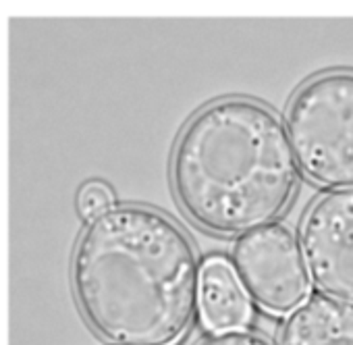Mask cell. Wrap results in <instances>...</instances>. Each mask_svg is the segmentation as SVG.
<instances>
[{
  "label": "cell",
  "mask_w": 353,
  "mask_h": 345,
  "mask_svg": "<svg viewBox=\"0 0 353 345\" xmlns=\"http://www.w3.org/2000/svg\"><path fill=\"white\" fill-rule=\"evenodd\" d=\"M71 281L110 345H179L198 314L200 262L185 231L145 206H112L81 233Z\"/></svg>",
  "instance_id": "1"
},
{
  "label": "cell",
  "mask_w": 353,
  "mask_h": 345,
  "mask_svg": "<svg viewBox=\"0 0 353 345\" xmlns=\"http://www.w3.org/2000/svg\"><path fill=\"white\" fill-rule=\"evenodd\" d=\"M172 190L204 231L245 235L291 204L299 170L279 117L250 98H221L196 112L172 152Z\"/></svg>",
  "instance_id": "2"
},
{
  "label": "cell",
  "mask_w": 353,
  "mask_h": 345,
  "mask_svg": "<svg viewBox=\"0 0 353 345\" xmlns=\"http://www.w3.org/2000/svg\"><path fill=\"white\" fill-rule=\"evenodd\" d=\"M287 137L297 166L318 186L353 188V73L307 81L291 100Z\"/></svg>",
  "instance_id": "3"
},
{
  "label": "cell",
  "mask_w": 353,
  "mask_h": 345,
  "mask_svg": "<svg viewBox=\"0 0 353 345\" xmlns=\"http://www.w3.org/2000/svg\"><path fill=\"white\" fill-rule=\"evenodd\" d=\"M233 270L264 312L283 316L312 293L301 246L283 225H266L241 235L233 246Z\"/></svg>",
  "instance_id": "4"
},
{
  "label": "cell",
  "mask_w": 353,
  "mask_h": 345,
  "mask_svg": "<svg viewBox=\"0 0 353 345\" xmlns=\"http://www.w3.org/2000/svg\"><path fill=\"white\" fill-rule=\"evenodd\" d=\"M301 254L322 293L353 304V188L312 204L301 225Z\"/></svg>",
  "instance_id": "5"
},
{
  "label": "cell",
  "mask_w": 353,
  "mask_h": 345,
  "mask_svg": "<svg viewBox=\"0 0 353 345\" xmlns=\"http://www.w3.org/2000/svg\"><path fill=\"white\" fill-rule=\"evenodd\" d=\"M198 310L206 331H243L252 320V304L233 266L223 258H208L200 268Z\"/></svg>",
  "instance_id": "6"
},
{
  "label": "cell",
  "mask_w": 353,
  "mask_h": 345,
  "mask_svg": "<svg viewBox=\"0 0 353 345\" xmlns=\"http://www.w3.org/2000/svg\"><path fill=\"white\" fill-rule=\"evenodd\" d=\"M279 345H353V304L307 297L287 316Z\"/></svg>",
  "instance_id": "7"
},
{
  "label": "cell",
  "mask_w": 353,
  "mask_h": 345,
  "mask_svg": "<svg viewBox=\"0 0 353 345\" xmlns=\"http://www.w3.org/2000/svg\"><path fill=\"white\" fill-rule=\"evenodd\" d=\"M114 206V192L104 181H88L77 194V210L85 221H94Z\"/></svg>",
  "instance_id": "8"
},
{
  "label": "cell",
  "mask_w": 353,
  "mask_h": 345,
  "mask_svg": "<svg viewBox=\"0 0 353 345\" xmlns=\"http://www.w3.org/2000/svg\"><path fill=\"white\" fill-rule=\"evenodd\" d=\"M200 345H272L268 339L250 333V331H231V333H219L202 341Z\"/></svg>",
  "instance_id": "9"
}]
</instances>
